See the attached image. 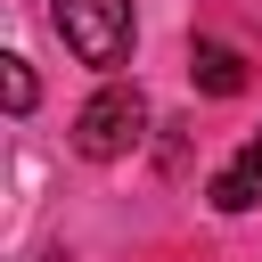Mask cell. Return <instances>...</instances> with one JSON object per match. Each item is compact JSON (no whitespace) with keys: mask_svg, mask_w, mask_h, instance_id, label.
<instances>
[{"mask_svg":"<svg viewBox=\"0 0 262 262\" xmlns=\"http://www.w3.org/2000/svg\"><path fill=\"white\" fill-rule=\"evenodd\" d=\"M0 82H8V115H33V98H41L33 66H25V57H8V66H0Z\"/></svg>","mask_w":262,"mask_h":262,"instance_id":"obj_5","label":"cell"},{"mask_svg":"<svg viewBox=\"0 0 262 262\" xmlns=\"http://www.w3.org/2000/svg\"><path fill=\"white\" fill-rule=\"evenodd\" d=\"M147 139V98H139V82H98L90 98H82V115H74V147L90 156V164H115V156H131Z\"/></svg>","mask_w":262,"mask_h":262,"instance_id":"obj_1","label":"cell"},{"mask_svg":"<svg viewBox=\"0 0 262 262\" xmlns=\"http://www.w3.org/2000/svg\"><path fill=\"white\" fill-rule=\"evenodd\" d=\"M188 74H196L205 98H237V90H246V57H237L229 41H196V49H188Z\"/></svg>","mask_w":262,"mask_h":262,"instance_id":"obj_4","label":"cell"},{"mask_svg":"<svg viewBox=\"0 0 262 262\" xmlns=\"http://www.w3.org/2000/svg\"><path fill=\"white\" fill-rule=\"evenodd\" d=\"M205 196H213V213H254V205H262V131H254V139L213 172V188H205Z\"/></svg>","mask_w":262,"mask_h":262,"instance_id":"obj_3","label":"cell"},{"mask_svg":"<svg viewBox=\"0 0 262 262\" xmlns=\"http://www.w3.org/2000/svg\"><path fill=\"white\" fill-rule=\"evenodd\" d=\"M49 25L66 33V49L98 74H115L131 57V0H49Z\"/></svg>","mask_w":262,"mask_h":262,"instance_id":"obj_2","label":"cell"}]
</instances>
